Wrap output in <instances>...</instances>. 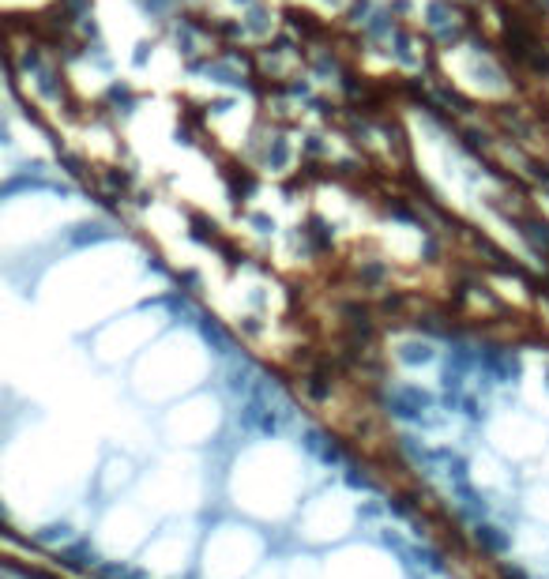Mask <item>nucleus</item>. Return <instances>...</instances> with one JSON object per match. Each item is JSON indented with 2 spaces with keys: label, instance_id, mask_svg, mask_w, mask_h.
I'll list each match as a JSON object with an SVG mask.
<instances>
[{
  "label": "nucleus",
  "instance_id": "obj_2",
  "mask_svg": "<svg viewBox=\"0 0 549 579\" xmlns=\"http://www.w3.org/2000/svg\"><path fill=\"white\" fill-rule=\"evenodd\" d=\"M233 4H241V8H256L260 0H233Z\"/></svg>",
  "mask_w": 549,
  "mask_h": 579
},
{
  "label": "nucleus",
  "instance_id": "obj_1",
  "mask_svg": "<svg viewBox=\"0 0 549 579\" xmlns=\"http://www.w3.org/2000/svg\"><path fill=\"white\" fill-rule=\"evenodd\" d=\"M286 155H290V151H286V139L275 136L271 147H268V163H271V166H282V163H286Z\"/></svg>",
  "mask_w": 549,
  "mask_h": 579
}]
</instances>
